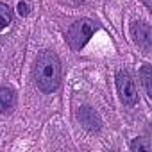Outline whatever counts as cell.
Listing matches in <instances>:
<instances>
[{"instance_id": "ba28073f", "label": "cell", "mask_w": 152, "mask_h": 152, "mask_svg": "<svg viewBox=\"0 0 152 152\" xmlns=\"http://www.w3.org/2000/svg\"><path fill=\"white\" fill-rule=\"evenodd\" d=\"M11 20H13V11H11V7L0 2V31L6 29V27L11 23Z\"/></svg>"}, {"instance_id": "6da1fadb", "label": "cell", "mask_w": 152, "mask_h": 152, "mask_svg": "<svg viewBox=\"0 0 152 152\" xmlns=\"http://www.w3.org/2000/svg\"><path fill=\"white\" fill-rule=\"evenodd\" d=\"M34 81L36 86L43 91V93H52L59 88L61 83V63L59 57L50 52L45 50L36 57L34 63Z\"/></svg>"}, {"instance_id": "277c9868", "label": "cell", "mask_w": 152, "mask_h": 152, "mask_svg": "<svg viewBox=\"0 0 152 152\" xmlns=\"http://www.w3.org/2000/svg\"><path fill=\"white\" fill-rule=\"evenodd\" d=\"M131 34H132L134 41L141 48L150 50V47H152V29H150L148 23H145V22H134L132 27H131Z\"/></svg>"}, {"instance_id": "7a4b0ae2", "label": "cell", "mask_w": 152, "mask_h": 152, "mask_svg": "<svg viewBox=\"0 0 152 152\" xmlns=\"http://www.w3.org/2000/svg\"><path fill=\"white\" fill-rule=\"evenodd\" d=\"M95 29H97V25L91 20H88V18H81L77 22H73L72 27L68 29V34H66V39H68L70 47L73 50H81L90 41V38L93 36Z\"/></svg>"}, {"instance_id": "30bf717a", "label": "cell", "mask_w": 152, "mask_h": 152, "mask_svg": "<svg viewBox=\"0 0 152 152\" xmlns=\"http://www.w3.org/2000/svg\"><path fill=\"white\" fill-rule=\"evenodd\" d=\"M18 13H20L22 16H27V15H29V6H27L25 2H20V4H18Z\"/></svg>"}, {"instance_id": "9c48e42d", "label": "cell", "mask_w": 152, "mask_h": 152, "mask_svg": "<svg viewBox=\"0 0 152 152\" xmlns=\"http://www.w3.org/2000/svg\"><path fill=\"white\" fill-rule=\"evenodd\" d=\"M131 148H132V150H143V152H148V150H152V145H150L148 141H145L143 138H138V140H134V141L131 143Z\"/></svg>"}, {"instance_id": "8fae6325", "label": "cell", "mask_w": 152, "mask_h": 152, "mask_svg": "<svg viewBox=\"0 0 152 152\" xmlns=\"http://www.w3.org/2000/svg\"><path fill=\"white\" fill-rule=\"evenodd\" d=\"M145 6H147L148 9H152V4H150V0H145Z\"/></svg>"}, {"instance_id": "3957f363", "label": "cell", "mask_w": 152, "mask_h": 152, "mask_svg": "<svg viewBox=\"0 0 152 152\" xmlns=\"http://www.w3.org/2000/svg\"><path fill=\"white\" fill-rule=\"evenodd\" d=\"M116 88H118V95L124 104H127V106L136 104V100H138L136 86H134V81L127 70H120L116 73Z\"/></svg>"}, {"instance_id": "5b68a950", "label": "cell", "mask_w": 152, "mask_h": 152, "mask_svg": "<svg viewBox=\"0 0 152 152\" xmlns=\"http://www.w3.org/2000/svg\"><path fill=\"white\" fill-rule=\"evenodd\" d=\"M77 118H79V122L83 124V127L88 129V131H99V129H100V124H102V122H100V116H99V113H97L93 107H90V106L79 107Z\"/></svg>"}, {"instance_id": "8992f818", "label": "cell", "mask_w": 152, "mask_h": 152, "mask_svg": "<svg viewBox=\"0 0 152 152\" xmlns=\"http://www.w3.org/2000/svg\"><path fill=\"white\" fill-rule=\"evenodd\" d=\"M16 106V93L11 88H0V113H11Z\"/></svg>"}, {"instance_id": "52a82bcc", "label": "cell", "mask_w": 152, "mask_h": 152, "mask_svg": "<svg viewBox=\"0 0 152 152\" xmlns=\"http://www.w3.org/2000/svg\"><path fill=\"white\" fill-rule=\"evenodd\" d=\"M140 75H141V81H143V86H145L147 95L152 97V66L150 64H143Z\"/></svg>"}]
</instances>
